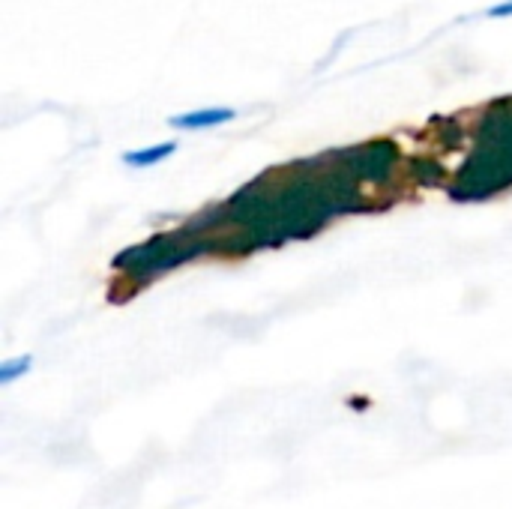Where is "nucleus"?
Listing matches in <instances>:
<instances>
[{
	"instance_id": "nucleus-1",
	"label": "nucleus",
	"mask_w": 512,
	"mask_h": 509,
	"mask_svg": "<svg viewBox=\"0 0 512 509\" xmlns=\"http://www.w3.org/2000/svg\"><path fill=\"white\" fill-rule=\"evenodd\" d=\"M234 117H237V111H234V108L219 105V108H201V111L174 114V117H168V126L198 132V129H213V126H222V123H231Z\"/></svg>"
},
{
	"instance_id": "nucleus-2",
	"label": "nucleus",
	"mask_w": 512,
	"mask_h": 509,
	"mask_svg": "<svg viewBox=\"0 0 512 509\" xmlns=\"http://www.w3.org/2000/svg\"><path fill=\"white\" fill-rule=\"evenodd\" d=\"M177 153V141H159L153 147H141V150H129L120 156V162L132 171H144V168H153L159 162H165L168 156Z\"/></svg>"
},
{
	"instance_id": "nucleus-3",
	"label": "nucleus",
	"mask_w": 512,
	"mask_h": 509,
	"mask_svg": "<svg viewBox=\"0 0 512 509\" xmlns=\"http://www.w3.org/2000/svg\"><path fill=\"white\" fill-rule=\"evenodd\" d=\"M30 369H33V357H30V354L9 357V360H3V363H0V384H3V387H9L12 381L24 378Z\"/></svg>"
},
{
	"instance_id": "nucleus-4",
	"label": "nucleus",
	"mask_w": 512,
	"mask_h": 509,
	"mask_svg": "<svg viewBox=\"0 0 512 509\" xmlns=\"http://www.w3.org/2000/svg\"><path fill=\"white\" fill-rule=\"evenodd\" d=\"M483 15H486V18H512V0H501V3H495V6H489Z\"/></svg>"
},
{
	"instance_id": "nucleus-5",
	"label": "nucleus",
	"mask_w": 512,
	"mask_h": 509,
	"mask_svg": "<svg viewBox=\"0 0 512 509\" xmlns=\"http://www.w3.org/2000/svg\"><path fill=\"white\" fill-rule=\"evenodd\" d=\"M348 405H354L357 411H363V408H366L369 402H366V396H351V402H348Z\"/></svg>"
}]
</instances>
